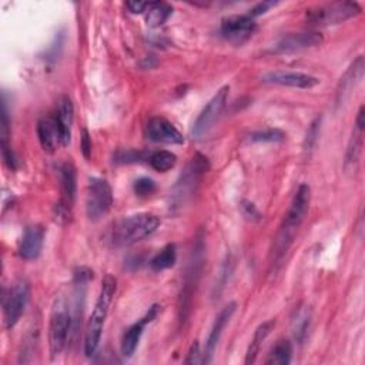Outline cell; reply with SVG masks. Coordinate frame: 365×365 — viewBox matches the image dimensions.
<instances>
[{"label": "cell", "mask_w": 365, "mask_h": 365, "mask_svg": "<svg viewBox=\"0 0 365 365\" xmlns=\"http://www.w3.org/2000/svg\"><path fill=\"white\" fill-rule=\"evenodd\" d=\"M309 201H311V188L307 184H301L297 192L294 194V198L289 204L285 218L274 240V245L271 251V262H269L272 272L278 271L285 254L292 245L294 237L308 212Z\"/></svg>", "instance_id": "obj_1"}, {"label": "cell", "mask_w": 365, "mask_h": 365, "mask_svg": "<svg viewBox=\"0 0 365 365\" xmlns=\"http://www.w3.org/2000/svg\"><path fill=\"white\" fill-rule=\"evenodd\" d=\"M115 288H117L115 278L113 275H106L101 282L100 294L97 297V301L94 304L93 312L90 315V319H88L87 328H86L84 354L87 356L94 355L98 348V342L101 338V332L104 328L106 318L108 315V309H110L113 297L115 294Z\"/></svg>", "instance_id": "obj_2"}, {"label": "cell", "mask_w": 365, "mask_h": 365, "mask_svg": "<svg viewBox=\"0 0 365 365\" xmlns=\"http://www.w3.org/2000/svg\"><path fill=\"white\" fill-rule=\"evenodd\" d=\"M160 227V218L151 212H140L120 220L111 230V242L115 247H128L150 237Z\"/></svg>", "instance_id": "obj_3"}, {"label": "cell", "mask_w": 365, "mask_h": 365, "mask_svg": "<svg viewBox=\"0 0 365 365\" xmlns=\"http://www.w3.org/2000/svg\"><path fill=\"white\" fill-rule=\"evenodd\" d=\"M71 308L68 302L58 297L56 298L51 314H50V325H48V346L51 358L58 356L66 348L67 342L71 338Z\"/></svg>", "instance_id": "obj_4"}, {"label": "cell", "mask_w": 365, "mask_h": 365, "mask_svg": "<svg viewBox=\"0 0 365 365\" xmlns=\"http://www.w3.org/2000/svg\"><path fill=\"white\" fill-rule=\"evenodd\" d=\"M210 164L207 157L201 154H195L185 170L181 173L175 185L171 191V208H181L187 204V201L195 192L200 180L204 173H207Z\"/></svg>", "instance_id": "obj_5"}, {"label": "cell", "mask_w": 365, "mask_h": 365, "mask_svg": "<svg viewBox=\"0 0 365 365\" xmlns=\"http://www.w3.org/2000/svg\"><path fill=\"white\" fill-rule=\"evenodd\" d=\"M361 13V7L355 1H336L311 7L307 10V21L315 26H332L344 23Z\"/></svg>", "instance_id": "obj_6"}, {"label": "cell", "mask_w": 365, "mask_h": 365, "mask_svg": "<svg viewBox=\"0 0 365 365\" xmlns=\"http://www.w3.org/2000/svg\"><path fill=\"white\" fill-rule=\"evenodd\" d=\"M113 205V191L110 184L98 177H93L87 184L86 214L88 220L98 221L104 218Z\"/></svg>", "instance_id": "obj_7"}, {"label": "cell", "mask_w": 365, "mask_h": 365, "mask_svg": "<svg viewBox=\"0 0 365 365\" xmlns=\"http://www.w3.org/2000/svg\"><path fill=\"white\" fill-rule=\"evenodd\" d=\"M30 298V285L26 279H19L4 295L3 318L6 328L11 329L21 318Z\"/></svg>", "instance_id": "obj_8"}, {"label": "cell", "mask_w": 365, "mask_h": 365, "mask_svg": "<svg viewBox=\"0 0 365 365\" xmlns=\"http://www.w3.org/2000/svg\"><path fill=\"white\" fill-rule=\"evenodd\" d=\"M228 91H230L228 86L221 87L212 96V98L205 104V107L201 110V113L198 114V117L194 121L192 128H191V135L194 138H201L214 125V123L217 121V118L220 117V114L222 113V110H224V107L227 104Z\"/></svg>", "instance_id": "obj_9"}, {"label": "cell", "mask_w": 365, "mask_h": 365, "mask_svg": "<svg viewBox=\"0 0 365 365\" xmlns=\"http://www.w3.org/2000/svg\"><path fill=\"white\" fill-rule=\"evenodd\" d=\"M202 251H204L202 240H197L194 244L190 267H188L184 287H182L181 297H180V318H181V321L185 319V309H188V307H190V302H191V298L194 294V288L198 282V277H200L201 265H202Z\"/></svg>", "instance_id": "obj_10"}, {"label": "cell", "mask_w": 365, "mask_h": 365, "mask_svg": "<svg viewBox=\"0 0 365 365\" xmlns=\"http://www.w3.org/2000/svg\"><path fill=\"white\" fill-rule=\"evenodd\" d=\"M322 43V36L318 31H301L288 33L279 37L271 47L272 53H291L304 48L315 47Z\"/></svg>", "instance_id": "obj_11"}, {"label": "cell", "mask_w": 365, "mask_h": 365, "mask_svg": "<svg viewBox=\"0 0 365 365\" xmlns=\"http://www.w3.org/2000/svg\"><path fill=\"white\" fill-rule=\"evenodd\" d=\"M257 29V23L248 14L240 16H230L222 20L221 23V33L222 36L234 43H241L247 40Z\"/></svg>", "instance_id": "obj_12"}, {"label": "cell", "mask_w": 365, "mask_h": 365, "mask_svg": "<svg viewBox=\"0 0 365 365\" xmlns=\"http://www.w3.org/2000/svg\"><path fill=\"white\" fill-rule=\"evenodd\" d=\"M147 138L154 143L164 144H181L184 143L182 134L175 128V125L164 117H153L145 125Z\"/></svg>", "instance_id": "obj_13"}, {"label": "cell", "mask_w": 365, "mask_h": 365, "mask_svg": "<svg viewBox=\"0 0 365 365\" xmlns=\"http://www.w3.org/2000/svg\"><path fill=\"white\" fill-rule=\"evenodd\" d=\"M262 83L287 86L294 88H312L319 84V78L301 71H271L261 77Z\"/></svg>", "instance_id": "obj_14"}, {"label": "cell", "mask_w": 365, "mask_h": 365, "mask_svg": "<svg viewBox=\"0 0 365 365\" xmlns=\"http://www.w3.org/2000/svg\"><path fill=\"white\" fill-rule=\"evenodd\" d=\"M235 302H230L227 304L221 311L220 314L217 315L214 324H212V328L210 331V335L207 338V342H205V349H204V354H202V361L201 362H211L212 359V355H214V351L220 342V338L222 335V331L225 328V325L230 322L232 314L235 312Z\"/></svg>", "instance_id": "obj_15"}, {"label": "cell", "mask_w": 365, "mask_h": 365, "mask_svg": "<svg viewBox=\"0 0 365 365\" xmlns=\"http://www.w3.org/2000/svg\"><path fill=\"white\" fill-rule=\"evenodd\" d=\"M157 312H158V305H153L140 321L133 324L124 332L123 339H121V354H123V356H125V358L133 356V354L135 352V349L138 346V342H140V338L143 335V331H144L145 325L150 324L157 317Z\"/></svg>", "instance_id": "obj_16"}, {"label": "cell", "mask_w": 365, "mask_h": 365, "mask_svg": "<svg viewBox=\"0 0 365 365\" xmlns=\"http://www.w3.org/2000/svg\"><path fill=\"white\" fill-rule=\"evenodd\" d=\"M37 135L40 145L47 153H54L61 144V134L54 113L43 115L37 123Z\"/></svg>", "instance_id": "obj_17"}, {"label": "cell", "mask_w": 365, "mask_h": 365, "mask_svg": "<svg viewBox=\"0 0 365 365\" xmlns=\"http://www.w3.org/2000/svg\"><path fill=\"white\" fill-rule=\"evenodd\" d=\"M44 231L40 225H30L26 228L20 244H19V255L26 259H36L43 248Z\"/></svg>", "instance_id": "obj_18"}, {"label": "cell", "mask_w": 365, "mask_h": 365, "mask_svg": "<svg viewBox=\"0 0 365 365\" xmlns=\"http://www.w3.org/2000/svg\"><path fill=\"white\" fill-rule=\"evenodd\" d=\"M364 57L359 56L345 71V74L341 77L338 87H336V104H342L346 97L349 96V93L352 91V88H355V86L362 80L364 77Z\"/></svg>", "instance_id": "obj_19"}, {"label": "cell", "mask_w": 365, "mask_h": 365, "mask_svg": "<svg viewBox=\"0 0 365 365\" xmlns=\"http://www.w3.org/2000/svg\"><path fill=\"white\" fill-rule=\"evenodd\" d=\"M60 134H61V144L68 145L71 140V127L74 120V107L73 101L68 96H61L57 101V107L54 111Z\"/></svg>", "instance_id": "obj_20"}, {"label": "cell", "mask_w": 365, "mask_h": 365, "mask_svg": "<svg viewBox=\"0 0 365 365\" xmlns=\"http://www.w3.org/2000/svg\"><path fill=\"white\" fill-rule=\"evenodd\" d=\"M58 174H60V187H61L60 202L71 208L76 197V187H77L76 168L71 163H64L60 165Z\"/></svg>", "instance_id": "obj_21"}, {"label": "cell", "mask_w": 365, "mask_h": 365, "mask_svg": "<svg viewBox=\"0 0 365 365\" xmlns=\"http://www.w3.org/2000/svg\"><path fill=\"white\" fill-rule=\"evenodd\" d=\"M362 135H364V130L355 127L352 131V135L349 138L348 143V148H346V154H345V168L348 171H355L359 163V155L362 151Z\"/></svg>", "instance_id": "obj_22"}, {"label": "cell", "mask_w": 365, "mask_h": 365, "mask_svg": "<svg viewBox=\"0 0 365 365\" xmlns=\"http://www.w3.org/2000/svg\"><path fill=\"white\" fill-rule=\"evenodd\" d=\"M275 322L274 321H265L262 322L254 332V336L251 339V344L248 346V351H247V356H245V364L250 365V364H254L255 359H257V355L259 352V348H261V342L268 336V334L271 332V329L274 328Z\"/></svg>", "instance_id": "obj_23"}, {"label": "cell", "mask_w": 365, "mask_h": 365, "mask_svg": "<svg viewBox=\"0 0 365 365\" xmlns=\"http://www.w3.org/2000/svg\"><path fill=\"white\" fill-rule=\"evenodd\" d=\"M173 13V7L164 1H154L148 4L145 21L150 27L161 26Z\"/></svg>", "instance_id": "obj_24"}, {"label": "cell", "mask_w": 365, "mask_h": 365, "mask_svg": "<svg viewBox=\"0 0 365 365\" xmlns=\"http://www.w3.org/2000/svg\"><path fill=\"white\" fill-rule=\"evenodd\" d=\"M177 259V251H175V245L174 244H167L165 247H163L150 261V267L153 271H164L170 267L174 265Z\"/></svg>", "instance_id": "obj_25"}, {"label": "cell", "mask_w": 365, "mask_h": 365, "mask_svg": "<svg viewBox=\"0 0 365 365\" xmlns=\"http://www.w3.org/2000/svg\"><path fill=\"white\" fill-rule=\"evenodd\" d=\"M291 356H292L291 342L287 339H281L274 345L265 362L268 365H287L291 362Z\"/></svg>", "instance_id": "obj_26"}, {"label": "cell", "mask_w": 365, "mask_h": 365, "mask_svg": "<svg viewBox=\"0 0 365 365\" xmlns=\"http://www.w3.org/2000/svg\"><path fill=\"white\" fill-rule=\"evenodd\" d=\"M148 163H150V165H151L155 171L165 173V171L171 170V168L175 165L177 157H175V154L171 153V151L160 150V151L150 153Z\"/></svg>", "instance_id": "obj_27"}, {"label": "cell", "mask_w": 365, "mask_h": 365, "mask_svg": "<svg viewBox=\"0 0 365 365\" xmlns=\"http://www.w3.org/2000/svg\"><path fill=\"white\" fill-rule=\"evenodd\" d=\"M309 324H311V311L308 308H301L297 312V317L294 318V322H292L294 336L299 344L305 339L307 332L309 329Z\"/></svg>", "instance_id": "obj_28"}, {"label": "cell", "mask_w": 365, "mask_h": 365, "mask_svg": "<svg viewBox=\"0 0 365 365\" xmlns=\"http://www.w3.org/2000/svg\"><path fill=\"white\" fill-rule=\"evenodd\" d=\"M248 137L254 143H275V141L284 140L285 134L278 128H265V130L254 131Z\"/></svg>", "instance_id": "obj_29"}, {"label": "cell", "mask_w": 365, "mask_h": 365, "mask_svg": "<svg viewBox=\"0 0 365 365\" xmlns=\"http://www.w3.org/2000/svg\"><path fill=\"white\" fill-rule=\"evenodd\" d=\"M319 130H321V117H315L314 121L309 124L308 127V131H307V135H305V140H304V150L307 153H309L315 144H317V140H318V135H319Z\"/></svg>", "instance_id": "obj_30"}, {"label": "cell", "mask_w": 365, "mask_h": 365, "mask_svg": "<svg viewBox=\"0 0 365 365\" xmlns=\"http://www.w3.org/2000/svg\"><path fill=\"white\" fill-rule=\"evenodd\" d=\"M150 153L145 151H137V150H127V151H120L115 155L117 163H138L143 160L148 161Z\"/></svg>", "instance_id": "obj_31"}, {"label": "cell", "mask_w": 365, "mask_h": 365, "mask_svg": "<svg viewBox=\"0 0 365 365\" xmlns=\"http://www.w3.org/2000/svg\"><path fill=\"white\" fill-rule=\"evenodd\" d=\"M155 191V182L154 180L148 177H140L134 181V192L138 197H147L151 195Z\"/></svg>", "instance_id": "obj_32"}, {"label": "cell", "mask_w": 365, "mask_h": 365, "mask_svg": "<svg viewBox=\"0 0 365 365\" xmlns=\"http://www.w3.org/2000/svg\"><path fill=\"white\" fill-rule=\"evenodd\" d=\"M241 210H242V214H244V217L245 218H248V220H252V221H257V220H259L261 218V214H259V211L255 208V205L252 204V202H250V201H242L241 202Z\"/></svg>", "instance_id": "obj_33"}, {"label": "cell", "mask_w": 365, "mask_h": 365, "mask_svg": "<svg viewBox=\"0 0 365 365\" xmlns=\"http://www.w3.org/2000/svg\"><path fill=\"white\" fill-rule=\"evenodd\" d=\"M1 154H3V160H4L6 165H7L10 170H16L17 160H16V157H14L13 150L9 147V144H1Z\"/></svg>", "instance_id": "obj_34"}, {"label": "cell", "mask_w": 365, "mask_h": 365, "mask_svg": "<svg viewBox=\"0 0 365 365\" xmlns=\"http://www.w3.org/2000/svg\"><path fill=\"white\" fill-rule=\"evenodd\" d=\"M275 4H277V3H274V1H259V3H257V4L250 10L248 16L252 17V19H255V17L264 14L265 11H268V9L274 7Z\"/></svg>", "instance_id": "obj_35"}, {"label": "cell", "mask_w": 365, "mask_h": 365, "mask_svg": "<svg viewBox=\"0 0 365 365\" xmlns=\"http://www.w3.org/2000/svg\"><path fill=\"white\" fill-rule=\"evenodd\" d=\"M80 147H81V153H83L84 158H90V155H91V138H90V134L86 128H83V131H81Z\"/></svg>", "instance_id": "obj_36"}, {"label": "cell", "mask_w": 365, "mask_h": 365, "mask_svg": "<svg viewBox=\"0 0 365 365\" xmlns=\"http://www.w3.org/2000/svg\"><path fill=\"white\" fill-rule=\"evenodd\" d=\"M91 277H93V272L88 268H86V267H80V268H77L74 271V282L87 284Z\"/></svg>", "instance_id": "obj_37"}, {"label": "cell", "mask_w": 365, "mask_h": 365, "mask_svg": "<svg viewBox=\"0 0 365 365\" xmlns=\"http://www.w3.org/2000/svg\"><path fill=\"white\" fill-rule=\"evenodd\" d=\"M200 345H198V342H194L192 345H191V348H190V351H188V354H187V358H185V364H198V362H201V358H200Z\"/></svg>", "instance_id": "obj_38"}, {"label": "cell", "mask_w": 365, "mask_h": 365, "mask_svg": "<svg viewBox=\"0 0 365 365\" xmlns=\"http://www.w3.org/2000/svg\"><path fill=\"white\" fill-rule=\"evenodd\" d=\"M150 3H144V1H127L125 6L131 13H143L145 11V9H148Z\"/></svg>", "instance_id": "obj_39"}]
</instances>
